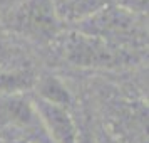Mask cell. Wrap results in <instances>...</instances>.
Instances as JSON below:
<instances>
[{"label":"cell","mask_w":149,"mask_h":143,"mask_svg":"<svg viewBox=\"0 0 149 143\" xmlns=\"http://www.w3.org/2000/svg\"><path fill=\"white\" fill-rule=\"evenodd\" d=\"M50 46L64 62L79 69L122 71L141 64L148 56V49L116 46L74 29L62 30Z\"/></svg>","instance_id":"obj_1"},{"label":"cell","mask_w":149,"mask_h":143,"mask_svg":"<svg viewBox=\"0 0 149 143\" xmlns=\"http://www.w3.org/2000/svg\"><path fill=\"white\" fill-rule=\"evenodd\" d=\"M0 130L20 136V142L50 143L29 94L0 96Z\"/></svg>","instance_id":"obj_4"},{"label":"cell","mask_w":149,"mask_h":143,"mask_svg":"<svg viewBox=\"0 0 149 143\" xmlns=\"http://www.w3.org/2000/svg\"><path fill=\"white\" fill-rule=\"evenodd\" d=\"M109 4L112 0H52L55 14L65 29L81 24Z\"/></svg>","instance_id":"obj_6"},{"label":"cell","mask_w":149,"mask_h":143,"mask_svg":"<svg viewBox=\"0 0 149 143\" xmlns=\"http://www.w3.org/2000/svg\"><path fill=\"white\" fill-rule=\"evenodd\" d=\"M37 76L29 68H15L0 71V96L29 94L35 86Z\"/></svg>","instance_id":"obj_8"},{"label":"cell","mask_w":149,"mask_h":143,"mask_svg":"<svg viewBox=\"0 0 149 143\" xmlns=\"http://www.w3.org/2000/svg\"><path fill=\"white\" fill-rule=\"evenodd\" d=\"M32 103L39 115L42 128L50 143H79L81 130L69 108L42 101L32 96Z\"/></svg>","instance_id":"obj_5"},{"label":"cell","mask_w":149,"mask_h":143,"mask_svg":"<svg viewBox=\"0 0 149 143\" xmlns=\"http://www.w3.org/2000/svg\"><path fill=\"white\" fill-rule=\"evenodd\" d=\"M19 143H37V142H19Z\"/></svg>","instance_id":"obj_10"},{"label":"cell","mask_w":149,"mask_h":143,"mask_svg":"<svg viewBox=\"0 0 149 143\" xmlns=\"http://www.w3.org/2000/svg\"><path fill=\"white\" fill-rule=\"evenodd\" d=\"M70 29L122 47L148 49V15L129 12L116 4L102 7Z\"/></svg>","instance_id":"obj_2"},{"label":"cell","mask_w":149,"mask_h":143,"mask_svg":"<svg viewBox=\"0 0 149 143\" xmlns=\"http://www.w3.org/2000/svg\"><path fill=\"white\" fill-rule=\"evenodd\" d=\"M112 4L139 15H148V0H112Z\"/></svg>","instance_id":"obj_9"},{"label":"cell","mask_w":149,"mask_h":143,"mask_svg":"<svg viewBox=\"0 0 149 143\" xmlns=\"http://www.w3.org/2000/svg\"><path fill=\"white\" fill-rule=\"evenodd\" d=\"M32 93H34V98H37V99L52 103V104H59V106H64V108H69V109L72 108L70 89L57 76L39 74Z\"/></svg>","instance_id":"obj_7"},{"label":"cell","mask_w":149,"mask_h":143,"mask_svg":"<svg viewBox=\"0 0 149 143\" xmlns=\"http://www.w3.org/2000/svg\"><path fill=\"white\" fill-rule=\"evenodd\" d=\"M5 27L12 34L35 44H52L62 30L52 0H20L5 17Z\"/></svg>","instance_id":"obj_3"}]
</instances>
